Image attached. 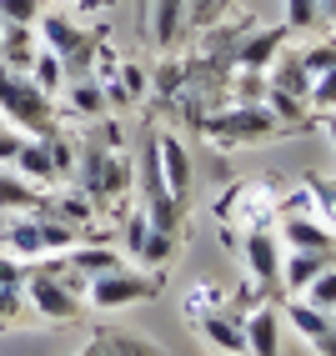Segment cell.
<instances>
[{
  "label": "cell",
  "instance_id": "16",
  "mask_svg": "<svg viewBox=\"0 0 336 356\" xmlns=\"http://www.w3.org/2000/svg\"><path fill=\"white\" fill-rule=\"evenodd\" d=\"M35 56H40L35 26H6V35H0V65H10V70H20V76H31Z\"/></svg>",
  "mask_w": 336,
  "mask_h": 356
},
{
  "label": "cell",
  "instance_id": "26",
  "mask_svg": "<svg viewBox=\"0 0 336 356\" xmlns=\"http://www.w3.org/2000/svg\"><path fill=\"white\" fill-rule=\"evenodd\" d=\"M301 296H306L311 306H317V312H326V316L336 312V261H331V266H326L317 281H311V286H306Z\"/></svg>",
  "mask_w": 336,
  "mask_h": 356
},
{
  "label": "cell",
  "instance_id": "18",
  "mask_svg": "<svg viewBox=\"0 0 336 356\" xmlns=\"http://www.w3.org/2000/svg\"><path fill=\"white\" fill-rule=\"evenodd\" d=\"M281 321H291V331H296L301 341H317L321 331L331 326V316L317 312V306H311L306 296H291V301H286V306H281Z\"/></svg>",
  "mask_w": 336,
  "mask_h": 356
},
{
  "label": "cell",
  "instance_id": "8",
  "mask_svg": "<svg viewBox=\"0 0 336 356\" xmlns=\"http://www.w3.org/2000/svg\"><path fill=\"white\" fill-rule=\"evenodd\" d=\"M241 316L246 312H236V306H211V312L196 316V331L216 346V351H226V356H246V331H241Z\"/></svg>",
  "mask_w": 336,
  "mask_h": 356
},
{
  "label": "cell",
  "instance_id": "31",
  "mask_svg": "<svg viewBox=\"0 0 336 356\" xmlns=\"http://www.w3.org/2000/svg\"><path fill=\"white\" fill-rule=\"evenodd\" d=\"M20 281H26V261L0 251V286H20Z\"/></svg>",
  "mask_w": 336,
  "mask_h": 356
},
{
  "label": "cell",
  "instance_id": "2",
  "mask_svg": "<svg viewBox=\"0 0 336 356\" xmlns=\"http://www.w3.org/2000/svg\"><path fill=\"white\" fill-rule=\"evenodd\" d=\"M0 115L20 136H56V96H45L31 76L10 65H0Z\"/></svg>",
  "mask_w": 336,
  "mask_h": 356
},
{
  "label": "cell",
  "instance_id": "27",
  "mask_svg": "<svg viewBox=\"0 0 336 356\" xmlns=\"http://www.w3.org/2000/svg\"><path fill=\"white\" fill-rule=\"evenodd\" d=\"M286 26L291 31H317L321 26V0H286Z\"/></svg>",
  "mask_w": 336,
  "mask_h": 356
},
{
  "label": "cell",
  "instance_id": "3",
  "mask_svg": "<svg viewBox=\"0 0 336 356\" xmlns=\"http://www.w3.org/2000/svg\"><path fill=\"white\" fill-rule=\"evenodd\" d=\"M201 136L211 140L216 151H231V146H256V140H271V136H286L281 121L261 106H221L216 115L201 121Z\"/></svg>",
  "mask_w": 336,
  "mask_h": 356
},
{
  "label": "cell",
  "instance_id": "1",
  "mask_svg": "<svg viewBox=\"0 0 336 356\" xmlns=\"http://www.w3.org/2000/svg\"><path fill=\"white\" fill-rule=\"evenodd\" d=\"M20 291H26V306L40 321H76L86 306V276H76L65 261H56V266L26 271Z\"/></svg>",
  "mask_w": 336,
  "mask_h": 356
},
{
  "label": "cell",
  "instance_id": "4",
  "mask_svg": "<svg viewBox=\"0 0 336 356\" xmlns=\"http://www.w3.org/2000/svg\"><path fill=\"white\" fill-rule=\"evenodd\" d=\"M156 291H161V276L141 271V266H126V261L86 281V301L95 306V312H126V306L156 301Z\"/></svg>",
  "mask_w": 336,
  "mask_h": 356
},
{
  "label": "cell",
  "instance_id": "32",
  "mask_svg": "<svg viewBox=\"0 0 336 356\" xmlns=\"http://www.w3.org/2000/svg\"><path fill=\"white\" fill-rule=\"evenodd\" d=\"M115 337H121V331H95L76 356H115Z\"/></svg>",
  "mask_w": 336,
  "mask_h": 356
},
{
  "label": "cell",
  "instance_id": "33",
  "mask_svg": "<svg viewBox=\"0 0 336 356\" xmlns=\"http://www.w3.org/2000/svg\"><path fill=\"white\" fill-rule=\"evenodd\" d=\"M15 151H20V131L15 126H0V165H10Z\"/></svg>",
  "mask_w": 336,
  "mask_h": 356
},
{
  "label": "cell",
  "instance_id": "10",
  "mask_svg": "<svg viewBox=\"0 0 336 356\" xmlns=\"http://www.w3.org/2000/svg\"><path fill=\"white\" fill-rule=\"evenodd\" d=\"M141 31L161 51H176L181 35H186V0H151L146 15H141Z\"/></svg>",
  "mask_w": 336,
  "mask_h": 356
},
{
  "label": "cell",
  "instance_id": "14",
  "mask_svg": "<svg viewBox=\"0 0 336 356\" xmlns=\"http://www.w3.org/2000/svg\"><path fill=\"white\" fill-rule=\"evenodd\" d=\"M61 106H65V115H76V121H101V111H106V81H95V76L65 81L61 86Z\"/></svg>",
  "mask_w": 336,
  "mask_h": 356
},
{
  "label": "cell",
  "instance_id": "17",
  "mask_svg": "<svg viewBox=\"0 0 336 356\" xmlns=\"http://www.w3.org/2000/svg\"><path fill=\"white\" fill-rule=\"evenodd\" d=\"M266 81H271L276 90H286V96L306 101V90H311V76H306V65H301V51H291V45H281V56L271 60Z\"/></svg>",
  "mask_w": 336,
  "mask_h": 356
},
{
  "label": "cell",
  "instance_id": "29",
  "mask_svg": "<svg viewBox=\"0 0 336 356\" xmlns=\"http://www.w3.org/2000/svg\"><path fill=\"white\" fill-rule=\"evenodd\" d=\"M0 20H6V26H35L40 0H0Z\"/></svg>",
  "mask_w": 336,
  "mask_h": 356
},
{
  "label": "cell",
  "instance_id": "5",
  "mask_svg": "<svg viewBox=\"0 0 336 356\" xmlns=\"http://www.w3.org/2000/svg\"><path fill=\"white\" fill-rule=\"evenodd\" d=\"M81 241V231H70L65 221L56 216H45V211H31V216H15L6 226V251L20 256V261H40V256H51V251H70Z\"/></svg>",
  "mask_w": 336,
  "mask_h": 356
},
{
  "label": "cell",
  "instance_id": "11",
  "mask_svg": "<svg viewBox=\"0 0 336 356\" xmlns=\"http://www.w3.org/2000/svg\"><path fill=\"white\" fill-rule=\"evenodd\" d=\"M241 331H246V356H281V312L276 306L256 301L241 316Z\"/></svg>",
  "mask_w": 336,
  "mask_h": 356
},
{
  "label": "cell",
  "instance_id": "35",
  "mask_svg": "<svg viewBox=\"0 0 336 356\" xmlns=\"http://www.w3.org/2000/svg\"><path fill=\"white\" fill-rule=\"evenodd\" d=\"M321 126H326V140H331V151H336V111H331V115H321Z\"/></svg>",
  "mask_w": 336,
  "mask_h": 356
},
{
  "label": "cell",
  "instance_id": "30",
  "mask_svg": "<svg viewBox=\"0 0 336 356\" xmlns=\"http://www.w3.org/2000/svg\"><path fill=\"white\" fill-rule=\"evenodd\" d=\"M20 312H26V291L20 286H0V331H10L20 321Z\"/></svg>",
  "mask_w": 336,
  "mask_h": 356
},
{
  "label": "cell",
  "instance_id": "34",
  "mask_svg": "<svg viewBox=\"0 0 336 356\" xmlns=\"http://www.w3.org/2000/svg\"><path fill=\"white\" fill-rule=\"evenodd\" d=\"M306 346H311V351H317V356H336V321H331V326L321 331V337H317V341H306Z\"/></svg>",
  "mask_w": 336,
  "mask_h": 356
},
{
  "label": "cell",
  "instance_id": "9",
  "mask_svg": "<svg viewBox=\"0 0 336 356\" xmlns=\"http://www.w3.org/2000/svg\"><path fill=\"white\" fill-rule=\"evenodd\" d=\"M276 236L286 251H336V236H331V226L317 221V211H286Z\"/></svg>",
  "mask_w": 336,
  "mask_h": 356
},
{
  "label": "cell",
  "instance_id": "13",
  "mask_svg": "<svg viewBox=\"0 0 336 356\" xmlns=\"http://www.w3.org/2000/svg\"><path fill=\"white\" fill-rule=\"evenodd\" d=\"M331 261H336V251H286V261H281V291L286 296H301L311 281L331 266Z\"/></svg>",
  "mask_w": 336,
  "mask_h": 356
},
{
  "label": "cell",
  "instance_id": "24",
  "mask_svg": "<svg viewBox=\"0 0 336 356\" xmlns=\"http://www.w3.org/2000/svg\"><path fill=\"white\" fill-rule=\"evenodd\" d=\"M31 81L45 90V96H56V90L65 86V65H61V56L40 45V56H35V65H31Z\"/></svg>",
  "mask_w": 336,
  "mask_h": 356
},
{
  "label": "cell",
  "instance_id": "19",
  "mask_svg": "<svg viewBox=\"0 0 336 356\" xmlns=\"http://www.w3.org/2000/svg\"><path fill=\"white\" fill-rule=\"evenodd\" d=\"M171 251H176V236H171V231H156V226H151V231H146V241H141V246L131 251V261H136L141 271H161L166 261H171Z\"/></svg>",
  "mask_w": 336,
  "mask_h": 356
},
{
  "label": "cell",
  "instance_id": "38",
  "mask_svg": "<svg viewBox=\"0 0 336 356\" xmlns=\"http://www.w3.org/2000/svg\"><path fill=\"white\" fill-rule=\"evenodd\" d=\"M0 35H6V20H0Z\"/></svg>",
  "mask_w": 336,
  "mask_h": 356
},
{
  "label": "cell",
  "instance_id": "21",
  "mask_svg": "<svg viewBox=\"0 0 336 356\" xmlns=\"http://www.w3.org/2000/svg\"><path fill=\"white\" fill-rule=\"evenodd\" d=\"M35 201H40L35 186H31V181H20L10 165H0V206H6V211H31Z\"/></svg>",
  "mask_w": 336,
  "mask_h": 356
},
{
  "label": "cell",
  "instance_id": "25",
  "mask_svg": "<svg viewBox=\"0 0 336 356\" xmlns=\"http://www.w3.org/2000/svg\"><path fill=\"white\" fill-rule=\"evenodd\" d=\"M336 111V70H326V76H317L311 81V90H306V115H331Z\"/></svg>",
  "mask_w": 336,
  "mask_h": 356
},
{
  "label": "cell",
  "instance_id": "22",
  "mask_svg": "<svg viewBox=\"0 0 336 356\" xmlns=\"http://www.w3.org/2000/svg\"><path fill=\"white\" fill-rule=\"evenodd\" d=\"M236 0H186V31H211L231 15Z\"/></svg>",
  "mask_w": 336,
  "mask_h": 356
},
{
  "label": "cell",
  "instance_id": "6",
  "mask_svg": "<svg viewBox=\"0 0 336 356\" xmlns=\"http://www.w3.org/2000/svg\"><path fill=\"white\" fill-rule=\"evenodd\" d=\"M241 261H246V276L256 291H281V261H286V246L271 226H246L241 231Z\"/></svg>",
  "mask_w": 336,
  "mask_h": 356
},
{
  "label": "cell",
  "instance_id": "20",
  "mask_svg": "<svg viewBox=\"0 0 336 356\" xmlns=\"http://www.w3.org/2000/svg\"><path fill=\"white\" fill-rule=\"evenodd\" d=\"M65 266L90 281V276H101V271H111V266H121V256H115V251H95V246H70V251H65Z\"/></svg>",
  "mask_w": 336,
  "mask_h": 356
},
{
  "label": "cell",
  "instance_id": "28",
  "mask_svg": "<svg viewBox=\"0 0 336 356\" xmlns=\"http://www.w3.org/2000/svg\"><path fill=\"white\" fill-rule=\"evenodd\" d=\"M301 65H306V76H311V81H317V76H326V70H336V40L306 45V51H301Z\"/></svg>",
  "mask_w": 336,
  "mask_h": 356
},
{
  "label": "cell",
  "instance_id": "37",
  "mask_svg": "<svg viewBox=\"0 0 336 356\" xmlns=\"http://www.w3.org/2000/svg\"><path fill=\"white\" fill-rule=\"evenodd\" d=\"M291 356H317V351H311V346H296V351H291Z\"/></svg>",
  "mask_w": 336,
  "mask_h": 356
},
{
  "label": "cell",
  "instance_id": "7",
  "mask_svg": "<svg viewBox=\"0 0 336 356\" xmlns=\"http://www.w3.org/2000/svg\"><path fill=\"white\" fill-rule=\"evenodd\" d=\"M10 171L20 181H31L35 191L61 181V165H56V136H20V151L10 161Z\"/></svg>",
  "mask_w": 336,
  "mask_h": 356
},
{
  "label": "cell",
  "instance_id": "12",
  "mask_svg": "<svg viewBox=\"0 0 336 356\" xmlns=\"http://www.w3.org/2000/svg\"><path fill=\"white\" fill-rule=\"evenodd\" d=\"M156 161H161L166 191H171L176 201H186V196H191V156H186V146H181V136L156 131Z\"/></svg>",
  "mask_w": 336,
  "mask_h": 356
},
{
  "label": "cell",
  "instance_id": "15",
  "mask_svg": "<svg viewBox=\"0 0 336 356\" xmlns=\"http://www.w3.org/2000/svg\"><path fill=\"white\" fill-rule=\"evenodd\" d=\"M281 45H286V31H251V35L236 40L231 60L241 70H271V60L281 56Z\"/></svg>",
  "mask_w": 336,
  "mask_h": 356
},
{
  "label": "cell",
  "instance_id": "36",
  "mask_svg": "<svg viewBox=\"0 0 336 356\" xmlns=\"http://www.w3.org/2000/svg\"><path fill=\"white\" fill-rule=\"evenodd\" d=\"M321 20H331V26H336V0H321Z\"/></svg>",
  "mask_w": 336,
  "mask_h": 356
},
{
  "label": "cell",
  "instance_id": "23",
  "mask_svg": "<svg viewBox=\"0 0 336 356\" xmlns=\"http://www.w3.org/2000/svg\"><path fill=\"white\" fill-rule=\"evenodd\" d=\"M266 70H241L236 65V81H231V106H261L266 101Z\"/></svg>",
  "mask_w": 336,
  "mask_h": 356
},
{
  "label": "cell",
  "instance_id": "39",
  "mask_svg": "<svg viewBox=\"0 0 336 356\" xmlns=\"http://www.w3.org/2000/svg\"><path fill=\"white\" fill-rule=\"evenodd\" d=\"M331 321H336V312H331Z\"/></svg>",
  "mask_w": 336,
  "mask_h": 356
}]
</instances>
